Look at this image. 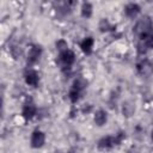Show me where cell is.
Masks as SVG:
<instances>
[{
  "instance_id": "30bf717a",
  "label": "cell",
  "mask_w": 153,
  "mask_h": 153,
  "mask_svg": "<svg viewBox=\"0 0 153 153\" xmlns=\"http://www.w3.org/2000/svg\"><path fill=\"white\" fill-rule=\"evenodd\" d=\"M114 146H116L115 145V140H114V136H110V135L100 137L98 140V142H97V147L99 149H110Z\"/></svg>"
},
{
  "instance_id": "ffe728a7",
  "label": "cell",
  "mask_w": 153,
  "mask_h": 153,
  "mask_svg": "<svg viewBox=\"0 0 153 153\" xmlns=\"http://www.w3.org/2000/svg\"><path fill=\"white\" fill-rule=\"evenodd\" d=\"M151 140L153 141V129H152V131H151Z\"/></svg>"
},
{
  "instance_id": "ac0fdd59",
  "label": "cell",
  "mask_w": 153,
  "mask_h": 153,
  "mask_svg": "<svg viewBox=\"0 0 153 153\" xmlns=\"http://www.w3.org/2000/svg\"><path fill=\"white\" fill-rule=\"evenodd\" d=\"M55 45H56V49L59 53H63V51L68 50V43L65 39H59Z\"/></svg>"
},
{
  "instance_id": "52a82bcc",
  "label": "cell",
  "mask_w": 153,
  "mask_h": 153,
  "mask_svg": "<svg viewBox=\"0 0 153 153\" xmlns=\"http://www.w3.org/2000/svg\"><path fill=\"white\" fill-rule=\"evenodd\" d=\"M141 12V7L136 2H129L124 6V14L129 19H135Z\"/></svg>"
},
{
  "instance_id": "7a4b0ae2",
  "label": "cell",
  "mask_w": 153,
  "mask_h": 153,
  "mask_svg": "<svg viewBox=\"0 0 153 153\" xmlns=\"http://www.w3.org/2000/svg\"><path fill=\"white\" fill-rule=\"evenodd\" d=\"M137 73L143 78H149L153 75V62L148 59H143L136 63Z\"/></svg>"
},
{
  "instance_id": "4fadbf2b",
  "label": "cell",
  "mask_w": 153,
  "mask_h": 153,
  "mask_svg": "<svg viewBox=\"0 0 153 153\" xmlns=\"http://www.w3.org/2000/svg\"><path fill=\"white\" fill-rule=\"evenodd\" d=\"M80 13H81V17L85 18V19H88L92 17V13H93V6L91 2H82L81 4V8H80Z\"/></svg>"
},
{
  "instance_id": "277c9868",
  "label": "cell",
  "mask_w": 153,
  "mask_h": 153,
  "mask_svg": "<svg viewBox=\"0 0 153 153\" xmlns=\"http://www.w3.org/2000/svg\"><path fill=\"white\" fill-rule=\"evenodd\" d=\"M44 143H45V134L39 129L33 130L31 134V137H30L31 147L32 148H41Z\"/></svg>"
},
{
  "instance_id": "5b68a950",
  "label": "cell",
  "mask_w": 153,
  "mask_h": 153,
  "mask_svg": "<svg viewBox=\"0 0 153 153\" xmlns=\"http://www.w3.org/2000/svg\"><path fill=\"white\" fill-rule=\"evenodd\" d=\"M41 55H42V47L38 45V44H32V45L30 47L29 51H27V59H26L27 63H29V65L36 63V62L39 60Z\"/></svg>"
},
{
  "instance_id": "e0dca14e",
  "label": "cell",
  "mask_w": 153,
  "mask_h": 153,
  "mask_svg": "<svg viewBox=\"0 0 153 153\" xmlns=\"http://www.w3.org/2000/svg\"><path fill=\"white\" fill-rule=\"evenodd\" d=\"M80 94H81V92H79V91H76V90L71 87V90L68 92V98H69V100L72 103H76L79 100V98H80Z\"/></svg>"
},
{
  "instance_id": "3957f363",
  "label": "cell",
  "mask_w": 153,
  "mask_h": 153,
  "mask_svg": "<svg viewBox=\"0 0 153 153\" xmlns=\"http://www.w3.org/2000/svg\"><path fill=\"white\" fill-rule=\"evenodd\" d=\"M139 43H137V50L139 53H145L147 49H153V31H149L147 33H143L139 36Z\"/></svg>"
},
{
  "instance_id": "d6986e66",
  "label": "cell",
  "mask_w": 153,
  "mask_h": 153,
  "mask_svg": "<svg viewBox=\"0 0 153 153\" xmlns=\"http://www.w3.org/2000/svg\"><path fill=\"white\" fill-rule=\"evenodd\" d=\"M126 137V134L123 131H118L117 134L114 135V140H115V145H120Z\"/></svg>"
},
{
  "instance_id": "2e32d148",
  "label": "cell",
  "mask_w": 153,
  "mask_h": 153,
  "mask_svg": "<svg viewBox=\"0 0 153 153\" xmlns=\"http://www.w3.org/2000/svg\"><path fill=\"white\" fill-rule=\"evenodd\" d=\"M85 87H86V81L84 79H75L72 84V88L79 91V92H82Z\"/></svg>"
},
{
  "instance_id": "44dd1931",
  "label": "cell",
  "mask_w": 153,
  "mask_h": 153,
  "mask_svg": "<svg viewBox=\"0 0 153 153\" xmlns=\"http://www.w3.org/2000/svg\"><path fill=\"white\" fill-rule=\"evenodd\" d=\"M68 153H76V152H75V151H74V149H71V151H69V152H68Z\"/></svg>"
},
{
  "instance_id": "6da1fadb",
  "label": "cell",
  "mask_w": 153,
  "mask_h": 153,
  "mask_svg": "<svg viewBox=\"0 0 153 153\" xmlns=\"http://www.w3.org/2000/svg\"><path fill=\"white\" fill-rule=\"evenodd\" d=\"M133 31H134V33H136L137 36H141V35H143V33H147V32H149V31H153V22H152V19H151L148 16L141 17V18L136 22V24H135Z\"/></svg>"
},
{
  "instance_id": "9a60e30c",
  "label": "cell",
  "mask_w": 153,
  "mask_h": 153,
  "mask_svg": "<svg viewBox=\"0 0 153 153\" xmlns=\"http://www.w3.org/2000/svg\"><path fill=\"white\" fill-rule=\"evenodd\" d=\"M134 112H135V104L133 102H130V100L124 102L123 105H122V114H123V116L130 117L131 115H134Z\"/></svg>"
},
{
  "instance_id": "ba28073f",
  "label": "cell",
  "mask_w": 153,
  "mask_h": 153,
  "mask_svg": "<svg viewBox=\"0 0 153 153\" xmlns=\"http://www.w3.org/2000/svg\"><path fill=\"white\" fill-rule=\"evenodd\" d=\"M24 80H25V84L26 85L32 86V87H37V85L39 82V75H38V73L36 71L27 69L24 73Z\"/></svg>"
},
{
  "instance_id": "7c38bea8",
  "label": "cell",
  "mask_w": 153,
  "mask_h": 153,
  "mask_svg": "<svg viewBox=\"0 0 153 153\" xmlns=\"http://www.w3.org/2000/svg\"><path fill=\"white\" fill-rule=\"evenodd\" d=\"M93 120H94V123H96L98 127L104 126V124L106 123V121H108V114H106V111L103 110V109L97 110L96 114H94Z\"/></svg>"
},
{
  "instance_id": "8992f818",
  "label": "cell",
  "mask_w": 153,
  "mask_h": 153,
  "mask_svg": "<svg viewBox=\"0 0 153 153\" xmlns=\"http://www.w3.org/2000/svg\"><path fill=\"white\" fill-rule=\"evenodd\" d=\"M59 60H60L62 67L71 68V66L75 62V54H74V51H72L71 49H68V50H66L63 53H60Z\"/></svg>"
},
{
  "instance_id": "9c48e42d",
  "label": "cell",
  "mask_w": 153,
  "mask_h": 153,
  "mask_svg": "<svg viewBox=\"0 0 153 153\" xmlns=\"http://www.w3.org/2000/svg\"><path fill=\"white\" fill-rule=\"evenodd\" d=\"M36 112H37V108H36V105H35L33 102L27 100V102L23 105L22 115H23V117H24L25 120H31L32 117H35Z\"/></svg>"
},
{
  "instance_id": "5bb4252c",
  "label": "cell",
  "mask_w": 153,
  "mask_h": 153,
  "mask_svg": "<svg viewBox=\"0 0 153 153\" xmlns=\"http://www.w3.org/2000/svg\"><path fill=\"white\" fill-rule=\"evenodd\" d=\"M98 29L100 32H109V31H112L116 29V26L114 24H111L109 22V19L106 18H102L99 20V24H98Z\"/></svg>"
},
{
  "instance_id": "8fae6325",
  "label": "cell",
  "mask_w": 153,
  "mask_h": 153,
  "mask_svg": "<svg viewBox=\"0 0 153 153\" xmlns=\"http://www.w3.org/2000/svg\"><path fill=\"white\" fill-rule=\"evenodd\" d=\"M93 45H94V39L92 37H86L80 42V48H81L82 53H85L86 55H90L92 53Z\"/></svg>"
}]
</instances>
